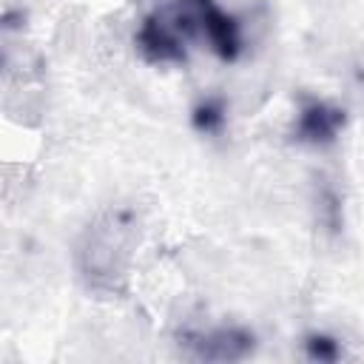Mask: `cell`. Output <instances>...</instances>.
<instances>
[{
  "mask_svg": "<svg viewBox=\"0 0 364 364\" xmlns=\"http://www.w3.org/2000/svg\"><path fill=\"white\" fill-rule=\"evenodd\" d=\"M205 40L222 60L239 54V23L213 0H173L145 17L136 46L151 63H182L185 46Z\"/></svg>",
  "mask_w": 364,
  "mask_h": 364,
  "instance_id": "6da1fadb",
  "label": "cell"
},
{
  "mask_svg": "<svg viewBox=\"0 0 364 364\" xmlns=\"http://www.w3.org/2000/svg\"><path fill=\"white\" fill-rule=\"evenodd\" d=\"M128 256H131V225L125 222L122 213H111L105 222L94 225L85 233L80 264L91 284L114 287V279L125 276Z\"/></svg>",
  "mask_w": 364,
  "mask_h": 364,
  "instance_id": "7a4b0ae2",
  "label": "cell"
},
{
  "mask_svg": "<svg viewBox=\"0 0 364 364\" xmlns=\"http://www.w3.org/2000/svg\"><path fill=\"white\" fill-rule=\"evenodd\" d=\"M196 358L205 361H236L245 358L253 350V336L236 327H219L213 333H199V336H188L185 341Z\"/></svg>",
  "mask_w": 364,
  "mask_h": 364,
  "instance_id": "3957f363",
  "label": "cell"
},
{
  "mask_svg": "<svg viewBox=\"0 0 364 364\" xmlns=\"http://www.w3.org/2000/svg\"><path fill=\"white\" fill-rule=\"evenodd\" d=\"M341 125H344V111L341 108H333L327 102H310L299 114L296 139L310 142V145H324V142L336 139Z\"/></svg>",
  "mask_w": 364,
  "mask_h": 364,
  "instance_id": "277c9868",
  "label": "cell"
},
{
  "mask_svg": "<svg viewBox=\"0 0 364 364\" xmlns=\"http://www.w3.org/2000/svg\"><path fill=\"white\" fill-rule=\"evenodd\" d=\"M196 125L205 131H216L222 125V108L219 102H205L196 108Z\"/></svg>",
  "mask_w": 364,
  "mask_h": 364,
  "instance_id": "5b68a950",
  "label": "cell"
},
{
  "mask_svg": "<svg viewBox=\"0 0 364 364\" xmlns=\"http://www.w3.org/2000/svg\"><path fill=\"white\" fill-rule=\"evenodd\" d=\"M307 347H310V355L313 358H321V361H333L338 355V341H333L327 336H313L307 341Z\"/></svg>",
  "mask_w": 364,
  "mask_h": 364,
  "instance_id": "8992f818",
  "label": "cell"
}]
</instances>
